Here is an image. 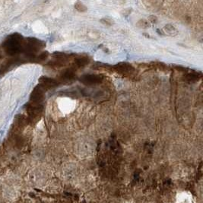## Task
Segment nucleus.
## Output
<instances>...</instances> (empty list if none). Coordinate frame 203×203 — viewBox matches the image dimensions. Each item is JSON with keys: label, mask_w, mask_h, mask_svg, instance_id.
Wrapping results in <instances>:
<instances>
[{"label": "nucleus", "mask_w": 203, "mask_h": 203, "mask_svg": "<svg viewBox=\"0 0 203 203\" xmlns=\"http://www.w3.org/2000/svg\"><path fill=\"white\" fill-rule=\"evenodd\" d=\"M1 58H2V53L0 52V59H1Z\"/></svg>", "instance_id": "nucleus-12"}, {"label": "nucleus", "mask_w": 203, "mask_h": 203, "mask_svg": "<svg viewBox=\"0 0 203 203\" xmlns=\"http://www.w3.org/2000/svg\"><path fill=\"white\" fill-rule=\"evenodd\" d=\"M163 31L166 34H167V35H170V36H174V35L177 34L176 28L170 25H167L164 26V28H163Z\"/></svg>", "instance_id": "nucleus-6"}, {"label": "nucleus", "mask_w": 203, "mask_h": 203, "mask_svg": "<svg viewBox=\"0 0 203 203\" xmlns=\"http://www.w3.org/2000/svg\"><path fill=\"white\" fill-rule=\"evenodd\" d=\"M101 22L104 23V25H112V24L113 23V20H111L110 18H104L102 19Z\"/></svg>", "instance_id": "nucleus-11"}, {"label": "nucleus", "mask_w": 203, "mask_h": 203, "mask_svg": "<svg viewBox=\"0 0 203 203\" xmlns=\"http://www.w3.org/2000/svg\"><path fill=\"white\" fill-rule=\"evenodd\" d=\"M24 39L21 35L15 34L9 36L3 43V48L5 52L10 56L18 54L22 50Z\"/></svg>", "instance_id": "nucleus-1"}, {"label": "nucleus", "mask_w": 203, "mask_h": 203, "mask_svg": "<svg viewBox=\"0 0 203 203\" xmlns=\"http://www.w3.org/2000/svg\"><path fill=\"white\" fill-rule=\"evenodd\" d=\"M41 81V87L43 88V89H48V88H53L58 85L56 80L53 79H50V78H47V77H43L42 79H41L40 80Z\"/></svg>", "instance_id": "nucleus-4"}, {"label": "nucleus", "mask_w": 203, "mask_h": 203, "mask_svg": "<svg viewBox=\"0 0 203 203\" xmlns=\"http://www.w3.org/2000/svg\"><path fill=\"white\" fill-rule=\"evenodd\" d=\"M138 26L141 27H149V23L146 20H140L138 22Z\"/></svg>", "instance_id": "nucleus-10"}, {"label": "nucleus", "mask_w": 203, "mask_h": 203, "mask_svg": "<svg viewBox=\"0 0 203 203\" xmlns=\"http://www.w3.org/2000/svg\"><path fill=\"white\" fill-rule=\"evenodd\" d=\"M115 69L118 72H120V74L129 75L132 74L134 72V68L131 65L126 63L118 64L117 66L115 67Z\"/></svg>", "instance_id": "nucleus-3"}, {"label": "nucleus", "mask_w": 203, "mask_h": 203, "mask_svg": "<svg viewBox=\"0 0 203 203\" xmlns=\"http://www.w3.org/2000/svg\"><path fill=\"white\" fill-rule=\"evenodd\" d=\"M75 8L78 10L79 11H81V12H84V11H86L88 10L87 7L81 2H76L75 5Z\"/></svg>", "instance_id": "nucleus-9"}, {"label": "nucleus", "mask_w": 203, "mask_h": 203, "mask_svg": "<svg viewBox=\"0 0 203 203\" xmlns=\"http://www.w3.org/2000/svg\"><path fill=\"white\" fill-rule=\"evenodd\" d=\"M101 80V77L98 75H85L83 77L82 81L85 83L87 84H95L97 82H100Z\"/></svg>", "instance_id": "nucleus-5"}, {"label": "nucleus", "mask_w": 203, "mask_h": 203, "mask_svg": "<svg viewBox=\"0 0 203 203\" xmlns=\"http://www.w3.org/2000/svg\"><path fill=\"white\" fill-rule=\"evenodd\" d=\"M74 77V71L72 69H68L66 72L63 73L62 78L64 79L65 80H69L72 79Z\"/></svg>", "instance_id": "nucleus-7"}, {"label": "nucleus", "mask_w": 203, "mask_h": 203, "mask_svg": "<svg viewBox=\"0 0 203 203\" xmlns=\"http://www.w3.org/2000/svg\"><path fill=\"white\" fill-rule=\"evenodd\" d=\"M43 88H41V86H37V88H34L33 91L31 95V100L32 103L34 104H39L44 98V91H43Z\"/></svg>", "instance_id": "nucleus-2"}, {"label": "nucleus", "mask_w": 203, "mask_h": 203, "mask_svg": "<svg viewBox=\"0 0 203 203\" xmlns=\"http://www.w3.org/2000/svg\"><path fill=\"white\" fill-rule=\"evenodd\" d=\"M88 62H89V60H88V58L85 57H83L77 59L76 61H75V64L78 66H79V67H81V66H84L87 65L88 63Z\"/></svg>", "instance_id": "nucleus-8"}]
</instances>
